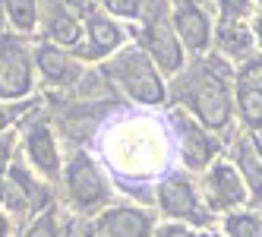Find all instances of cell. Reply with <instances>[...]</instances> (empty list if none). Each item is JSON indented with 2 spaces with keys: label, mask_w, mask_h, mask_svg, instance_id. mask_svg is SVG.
<instances>
[{
  "label": "cell",
  "mask_w": 262,
  "mask_h": 237,
  "mask_svg": "<svg viewBox=\"0 0 262 237\" xmlns=\"http://www.w3.org/2000/svg\"><path fill=\"white\" fill-rule=\"evenodd\" d=\"M186 101L199 114V120L212 130H221L231 117V95H228V82H224V70L215 63H199L196 79H186Z\"/></svg>",
  "instance_id": "cell-1"
},
{
  "label": "cell",
  "mask_w": 262,
  "mask_h": 237,
  "mask_svg": "<svg viewBox=\"0 0 262 237\" xmlns=\"http://www.w3.org/2000/svg\"><path fill=\"white\" fill-rule=\"evenodd\" d=\"M104 73H111V76L123 85V92L139 104H161L164 101V85L158 79L155 67L148 63V57L139 48L123 51L114 63L104 67Z\"/></svg>",
  "instance_id": "cell-2"
},
{
  "label": "cell",
  "mask_w": 262,
  "mask_h": 237,
  "mask_svg": "<svg viewBox=\"0 0 262 237\" xmlns=\"http://www.w3.org/2000/svg\"><path fill=\"white\" fill-rule=\"evenodd\" d=\"M142 41H145L148 51H152V57L158 60V67H161L164 73L180 70L183 51H180V45H177V38H174L171 26L164 23V4H161V0H148V16H145Z\"/></svg>",
  "instance_id": "cell-3"
},
{
  "label": "cell",
  "mask_w": 262,
  "mask_h": 237,
  "mask_svg": "<svg viewBox=\"0 0 262 237\" xmlns=\"http://www.w3.org/2000/svg\"><path fill=\"white\" fill-rule=\"evenodd\" d=\"M32 89L29 51L16 38H0V98H23Z\"/></svg>",
  "instance_id": "cell-4"
},
{
  "label": "cell",
  "mask_w": 262,
  "mask_h": 237,
  "mask_svg": "<svg viewBox=\"0 0 262 237\" xmlns=\"http://www.w3.org/2000/svg\"><path fill=\"white\" fill-rule=\"evenodd\" d=\"M67 187H70V196L79 209H95L98 203L107 199V184L104 177L98 174V168L92 165L89 155H76L70 161V171H67Z\"/></svg>",
  "instance_id": "cell-5"
},
{
  "label": "cell",
  "mask_w": 262,
  "mask_h": 237,
  "mask_svg": "<svg viewBox=\"0 0 262 237\" xmlns=\"http://www.w3.org/2000/svg\"><path fill=\"white\" fill-rule=\"evenodd\" d=\"M158 203L167 215H177V218H193V222H209L212 215H205L199 209V199L190 187V180L186 177H164L161 184H158Z\"/></svg>",
  "instance_id": "cell-6"
},
{
  "label": "cell",
  "mask_w": 262,
  "mask_h": 237,
  "mask_svg": "<svg viewBox=\"0 0 262 237\" xmlns=\"http://www.w3.org/2000/svg\"><path fill=\"white\" fill-rule=\"evenodd\" d=\"M174 29L183 38V45L190 51H205L209 48V35H212V26H209V16L202 13V7L196 0H177L174 4Z\"/></svg>",
  "instance_id": "cell-7"
},
{
  "label": "cell",
  "mask_w": 262,
  "mask_h": 237,
  "mask_svg": "<svg viewBox=\"0 0 262 237\" xmlns=\"http://www.w3.org/2000/svg\"><path fill=\"white\" fill-rule=\"evenodd\" d=\"M174 126H177V136H180V155L186 161V168H193V171L205 168L209 158L215 155V149H218L212 142V136L205 133L202 126H196L190 117H180V114H174Z\"/></svg>",
  "instance_id": "cell-8"
},
{
  "label": "cell",
  "mask_w": 262,
  "mask_h": 237,
  "mask_svg": "<svg viewBox=\"0 0 262 237\" xmlns=\"http://www.w3.org/2000/svg\"><path fill=\"white\" fill-rule=\"evenodd\" d=\"M247 199V187H243V174L234 171V165H215L209 174V203L215 209H231Z\"/></svg>",
  "instance_id": "cell-9"
},
{
  "label": "cell",
  "mask_w": 262,
  "mask_h": 237,
  "mask_svg": "<svg viewBox=\"0 0 262 237\" xmlns=\"http://www.w3.org/2000/svg\"><path fill=\"white\" fill-rule=\"evenodd\" d=\"M29 158L45 177H57L60 174V158H57V145H54L51 126L45 120H35V126L29 130Z\"/></svg>",
  "instance_id": "cell-10"
},
{
  "label": "cell",
  "mask_w": 262,
  "mask_h": 237,
  "mask_svg": "<svg viewBox=\"0 0 262 237\" xmlns=\"http://www.w3.org/2000/svg\"><path fill=\"white\" fill-rule=\"evenodd\" d=\"M35 63H38V70L45 73V79L54 82V85H70V82H76V79H79L76 63H73L60 48L41 45L38 51H35Z\"/></svg>",
  "instance_id": "cell-11"
},
{
  "label": "cell",
  "mask_w": 262,
  "mask_h": 237,
  "mask_svg": "<svg viewBox=\"0 0 262 237\" xmlns=\"http://www.w3.org/2000/svg\"><path fill=\"white\" fill-rule=\"evenodd\" d=\"M101 231L107 237H148V218L139 209H107L101 215Z\"/></svg>",
  "instance_id": "cell-12"
},
{
  "label": "cell",
  "mask_w": 262,
  "mask_h": 237,
  "mask_svg": "<svg viewBox=\"0 0 262 237\" xmlns=\"http://www.w3.org/2000/svg\"><path fill=\"white\" fill-rule=\"evenodd\" d=\"M123 41V32L104 19V16H89V48H85V57H101V54L120 48Z\"/></svg>",
  "instance_id": "cell-13"
},
{
  "label": "cell",
  "mask_w": 262,
  "mask_h": 237,
  "mask_svg": "<svg viewBox=\"0 0 262 237\" xmlns=\"http://www.w3.org/2000/svg\"><path fill=\"white\" fill-rule=\"evenodd\" d=\"M45 23H48V32H51L57 41H63V45H73V41L79 38V26H76V19L67 13V7L60 4V0H51V7H48V13H45Z\"/></svg>",
  "instance_id": "cell-14"
},
{
  "label": "cell",
  "mask_w": 262,
  "mask_h": 237,
  "mask_svg": "<svg viewBox=\"0 0 262 237\" xmlns=\"http://www.w3.org/2000/svg\"><path fill=\"white\" fill-rule=\"evenodd\" d=\"M237 165H240V174L247 177L253 196L262 199V155L256 149V142H240L237 145Z\"/></svg>",
  "instance_id": "cell-15"
},
{
  "label": "cell",
  "mask_w": 262,
  "mask_h": 237,
  "mask_svg": "<svg viewBox=\"0 0 262 237\" xmlns=\"http://www.w3.org/2000/svg\"><path fill=\"white\" fill-rule=\"evenodd\" d=\"M237 101H240V114L256 133H262V89L253 82L237 79Z\"/></svg>",
  "instance_id": "cell-16"
},
{
  "label": "cell",
  "mask_w": 262,
  "mask_h": 237,
  "mask_svg": "<svg viewBox=\"0 0 262 237\" xmlns=\"http://www.w3.org/2000/svg\"><path fill=\"white\" fill-rule=\"evenodd\" d=\"M218 48L224 54H234V57H247L250 54V32L237 23H224L218 29Z\"/></svg>",
  "instance_id": "cell-17"
},
{
  "label": "cell",
  "mask_w": 262,
  "mask_h": 237,
  "mask_svg": "<svg viewBox=\"0 0 262 237\" xmlns=\"http://www.w3.org/2000/svg\"><path fill=\"white\" fill-rule=\"evenodd\" d=\"M7 13L16 29L32 32L35 19H38V0H7Z\"/></svg>",
  "instance_id": "cell-18"
},
{
  "label": "cell",
  "mask_w": 262,
  "mask_h": 237,
  "mask_svg": "<svg viewBox=\"0 0 262 237\" xmlns=\"http://www.w3.org/2000/svg\"><path fill=\"white\" fill-rule=\"evenodd\" d=\"M228 237H262V225L253 215H231L228 218Z\"/></svg>",
  "instance_id": "cell-19"
},
{
  "label": "cell",
  "mask_w": 262,
  "mask_h": 237,
  "mask_svg": "<svg viewBox=\"0 0 262 237\" xmlns=\"http://www.w3.org/2000/svg\"><path fill=\"white\" fill-rule=\"evenodd\" d=\"M218 7H221V19L224 23H237L240 16L250 10V0H218Z\"/></svg>",
  "instance_id": "cell-20"
},
{
  "label": "cell",
  "mask_w": 262,
  "mask_h": 237,
  "mask_svg": "<svg viewBox=\"0 0 262 237\" xmlns=\"http://www.w3.org/2000/svg\"><path fill=\"white\" fill-rule=\"evenodd\" d=\"M29 237H60V234H57V218H54V212H45L38 222L32 225Z\"/></svg>",
  "instance_id": "cell-21"
},
{
  "label": "cell",
  "mask_w": 262,
  "mask_h": 237,
  "mask_svg": "<svg viewBox=\"0 0 262 237\" xmlns=\"http://www.w3.org/2000/svg\"><path fill=\"white\" fill-rule=\"evenodd\" d=\"M104 7L117 16H139L142 13V0H104Z\"/></svg>",
  "instance_id": "cell-22"
},
{
  "label": "cell",
  "mask_w": 262,
  "mask_h": 237,
  "mask_svg": "<svg viewBox=\"0 0 262 237\" xmlns=\"http://www.w3.org/2000/svg\"><path fill=\"white\" fill-rule=\"evenodd\" d=\"M13 152V136H0V177H7V161Z\"/></svg>",
  "instance_id": "cell-23"
},
{
  "label": "cell",
  "mask_w": 262,
  "mask_h": 237,
  "mask_svg": "<svg viewBox=\"0 0 262 237\" xmlns=\"http://www.w3.org/2000/svg\"><path fill=\"white\" fill-rule=\"evenodd\" d=\"M158 237H196V234L180 225H164V228H158Z\"/></svg>",
  "instance_id": "cell-24"
},
{
  "label": "cell",
  "mask_w": 262,
  "mask_h": 237,
  "mask_svg": "<svg viewBox=\"0 0 262 237\" xmlns=\"http://www.w3.org/2000/svg\"><path fill=\"white\" fill-rule=\"evenodd\" d=\"M60 4L73 13H82V16H92V0H60Z\"/></svg>",
  "instance_id": "cell-25"
},
{
  "label": "cell",
  "mask_w": 262,
  "mask_h": 237,
  "mask_svg": "<svg viewBox=\"0 0 262 237\" xmlns=\"http://www.w3.org/2000/svg\"><path fill=\"white\" fill-rule=\"evenodd\" d=\"M253 32H256V38H259V48H262V13L256 16V23H253Z\"/></svg>",
  "instance_id": "cell-26"
},
{
  "label": "cell",
  "mask_w": 262,
  "mask_h": 237,
  "mask_svg": "<svg viewBox=\"0 0 262 237\" xmlns=\"http://www.w3.org/2000/svg\"><path fill=\"white\" fill-rule=\"evenodd\" d=\"M4 126H10V114L4 111V107H0V130H4Z\"/></svg>",
  "instance_id": "cell-27"
},
{
  "label": "cell",
  "mask_w": 262,
  "mask_h": 237,
  "mask_svg": "<svg viewBox=\"0 0 262 237\" xmlns=\"http://www.w3.org/2000/svg\"><path fill=\"white\" fill-rule=\"evenodd\" d=\"M4 10H7V0H0V29H4Z\"/></svg>",
  "instance_id": "cell-28"
},
{
  "label": "cell",
  "mask_w": 262,
  "mask_h": 237,
  "mask_svg": "<svg viewBox=\"0 0 262 237\" xmlns=\"http://www.w3.org/2000/svg\"><path fill=\"white\" fill-rule=\"evenodd\" d=\"M7 234V222H4V215H0V237Z\"/></svg>",
  "instance_id": "cell-29"
}]
</instances>
